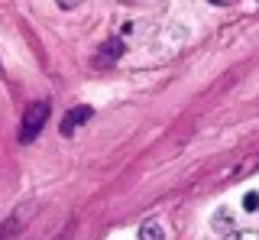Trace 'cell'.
I'll use <instances>...</instances> for the list:
<instances>
[{
	"instance_id": "obj_5",
	"label": "cell",
	"mask_w": 259,
	"mask_h": 240,
	"mask_svg": "<svg viewBox=\"0 0 259 240\" xmlns=\"http://www.w3.org/2000/svg\"><path fill=\"white\" fill-rule=\"evenodd\" d=\"M227 240H259V230H233Z\"/></svg>"
},
{
	"instance_id": "obj_6",
	"label": "cell",
	"mask_w": 259,
	"mask_h": 240,
	"mask_svg": "<svg viewBox=\"0 0 259 240\" xmlns=\"http://www.w3.org/2000/svg\"><path fill=\"white\" fill-rule=\"evenodd\" d=\"M243 208H246V211H256V208H259V195H256V191H249V195L243 198Z\"/></svg>"
},
{
	"instance_id": "obj_1",
	"label": "cell",
	"mask_w": 259,
	"mask_h": 240,
	"mask_svg": "<svg viewBox=\"0 0 259 240\" xmlns=\"http://www.w3.org/2000/svg\"><path fill=\"white\" fill-rule=\"evenodd\" d=\"M46 120H49V104H29L26 107V114H23V124H20V143H32L42 133V127H46Z\"/></svg>"
},
{
	"instance_id": "obj_8",
	"label": "cell",
	"mask_w": 259,
	"mask_h": 240,
	"mask_svg": "<svg viewBox=\"0 0 259 240\" xmlns=\"http://www.w3.org/2000/svg\"><path fill=\"white\" fill-rule=\"evenodd\" d=\"M78 4H81V0H59V7H62V10H75Z\"/></svg>"
},
{
	"instance_id": "obj_7",
	"label": "cell",
	"mask_w": 259,
	"mask_h": 240,
	"mask_svg": "<svg viewBox=\"0 0 259 240\" xmlns=\"http://www.w3.org/2000/svg\"><path fill=\"white\" fill-rule=\"evenodd\" d=\"M71 234H75V221H71V224H68V227H65V230H62V237H55V240H71Z\"/></svg>"
},
{
	"instance_id": "obj_4",
	"label": "cell",
	"mask_w": 259,
	"mask_h": 240,
	"mask_svg": "<svg viewBox=\"0 0 259 240\" xmlns=\"http://www.w3.org/2000/svg\"><path fill=\"white\" fill-rule=\"evenodd\" d=\"M140 240H165V234H162V227L156 221H146L140 227Z\"/></svg>"
},
{
	"instance_id": "obj_9",
	"label": "cell",
	"mask_w": 259,
	"mask_h": 240,
	"mask_svg": "<svg viewBox=\"0 0 259 240\" xmlns=\"http://www.w3.org/2000/svg\"><path fill=\"white\" fill-rule=\"evenodd\" d=\"M210 4H221V0H210Z\"/></svg>"
},
{
	"instance_id": "obj_3",
	"label": "cell",
	"mask_w": 259,
	"mask_h": 240,
	"mask_svg": "<svg viewBox=\"0 0 259 240\" xmlns=\"http://www.w3.org/2000/svg\"><path fill=\"white\" fill-rule=\"evenodd\" d=\"M120 55H123V39H107V43L101 46V52H97V65H113V62H120Z\"/></svg>"
},
{
	"instance_id": "obj_2",
	"label": "cell",
	"mask_w": 259,
	"mask_h": 240,
	"mask_svg": "<svg viewBox=\"0 0 259 240\" xmlns=\"http://www.w3.org/2000/svg\"><path fill=\"white\" fill-rule=\"evenodd\" d=\"M91 114H94V110L88 107V104H81V107H71L68 114L62 117V137H71V133H75L81 124H88V120H91Z\"/></svg>"
}]
</instances>
